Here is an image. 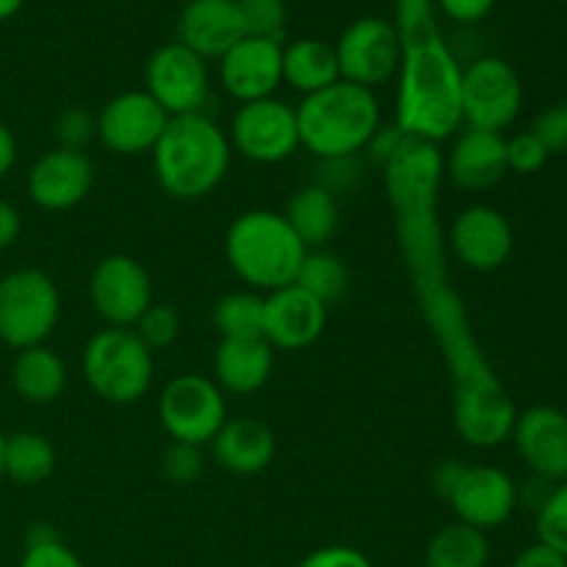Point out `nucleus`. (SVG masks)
<instances>
[{"instance_id": "1", "label": "nucleus", "mask_w": 567, "mask_h": 567, "mask_svg": "<svg viewBox=\"0 0 567 567\" xmlns=\"http://www.w3.org/2000/svg\"><path fill=\"white\" fill-rule=\"evenodd\" d=\"M382 181L421 316L446 360L454 430L471 449L502 446L509 441L518 410L476 341L463 297L449 282L446 236L437 219L441 150L410 136L393 161L382 166Z\"/></svg>"}, {"instance_id": "2", "label": "nucleus", "mask_w": 567, "mask_h": 567, "mask_svg": "<svg viewBox=\"0 0 567 567\" xmlns=\"http://www.w3.org/2000/svg\"><path fill=\"white\" fill-rule=\"evenodd\" d=\"M402 42L396 125L408 136L441 144L463 125V66L443 39L432 0H396Z\"/></svg>"}, {"instance_id": "3", "label": "nucleus", "mask_w": 567, "mask_h": 567, "mask_svg": "<svg viewBox=\"0 0 567 567\" xmlns=\"http://www.w3.org/2000/svg\"><path fill=\"white\" fill-rule=\"evenodd\" d=\"M230 138L205 111L169 116L153 147L158 186L181 203L203 199L219 188L230 169Z\"/></svg>"}, {"instance_id": "4", "label": "nucleus", "mask_w": 567, "mask_h": 567, "mask_svg": "<svg viewBox=\"0 0 567 567\" xmlns=\"http://www.w3.org/2000/svg\"><path fill=\"white\" fill-rule=\"evenodd\" d=\"M299 144L319 161L363 153L382 125V109L374 89L336 81L308 94L297 105Z\"/></svg>"}, {"instance_id": "5", "label": "nucleus", "mask_w": 567, "mask_h": 567, "mask_svg": "<svg viewBox=\"0 0 567 567\" xmlns=\"http://www.w3.org/2000/svg\"><path fill=\"white\" fill-rule=\"evenodd\" d=\"M308 247L277 210L255 208L227 227L225 258L233 275L252 291H280L293 286Z\"/></svg>"}, {"instance_id": "6", "label": "nucleus", "mask_w": 567, "mask_h": 567, "mask_svg": "<svg viewBox=\"0 0 567 567\" xmlns=\"http://www.w3.org/2000/svg\"><path fill=\"white\" fill-rule=\"evenodd\" d=\"M83 380L109 404H136L153 385V352L133 330L105 327L83 347Z\"/></svg>"}, {"instance_id": "7", "label": "nucleus", "mask_w": 567, "mask_h": 567, "mask_svg": "<svg viewBox=\"0 0 567 567\" xmlns=\"http://www.w3.org/2000/svg\"><path fill=\"white\" fill-rule=\"evenodd\" d=\"M437 496H443L460 524L487 532L504 526L518 507V485L496 465H465L446 460L432 474Z\"/></svg>"}, {"instance_id": "8", "label": "nucleus", "mask_w": 567, "mask_h": 567, "mask_svg": "<svg viewBox=\"0 0 567 567\" xmlns=\"http://www.w3.org/2000/svg\"><path fill=\"white\" fill-rule=\"evenodd\" d=\"M61 319V293L50 275L14 269L0 277V341L6 347H42Z\"/></svg>"}, {"instance_id": "9", "label": "nucleus", "mask_w": 567, "mask_h": 567, "mask_svg": "<svg viewBox=\"0 0 567 567\" xmlns=\"http://www.w3.org/2000/svg\"><path fill=\"white\" fill-rule=\"evenodd\" d=\"M158 419L172 441L203 449L227 421L225 393L214 377L181 374L161 391Z\"/></svg>"}, {"instance_id": "10", "label": "nucleus", "mask_w": 567, "mask_h": 567, "mask_svg": "<svg viewBox=\"0 0 567 567\" xmlns=\"http://www.w3.org/2000/svg\"><path fill=\"white\" fill-rule=\"evenodd\" d=\"M524 109V83L498 55H480L463 66V125L504 133Z\"/></svg>"}, {"instance_id": "11", "label": "nucleus", "mask_w": 567, "mask_h": 567, "mask_svg": "<svg viewBox=\"0 0 567 567\" xmlns=\"http://www.w3.org/2000/svg\"><path fill=\"white\" fill-rule=\"evenodd\" d=\"M144 92L169 116L203 114L210 97L208 64L186 44H161L144 66Z\"/></svg>"}, {"instance_id": "12", "label": "nucleus", "mask_w": 567, "mask_h": 567, "mask_svg": "<svg viewBox=\"0 0 567 567\" xmlns=\"http://www.w3.org/2000/svg\"><path fill=\"white\" fill-rule=\"evenodd\" d=\"M341 81L374 89L391 81L402 64L396 25L385 17H360L349 22L336 42Z\"/></svg>"}, {"instance_id": "13", "label": "nucleus", "mask_w": 567, "mask_h": 567, "mask_svg": "<svg viewBox=\"0 0 567 567\" xmlns=\"http://www.w3.org/2000/svg\"><path fill=\"white\" fill-rule=\"evenodd\" d=\"M227 138L230 147L252 164H280L299 147L297 109L277 97L238 105Z\"/></svg>"}, {"instance_id": "14", "label": "nucleus", "mask_w": 567, "mask_h": 567, "mask_svg": "<svg viewBox=\"0 0 567 567\" xmlns=\"http://www.w3.org/2000/svg\"><path fill=\"white\" fill-rule=\"evenodd\" d=\"M89 299L105 324L131 330L153 305V280L144 264L131 255H109L94 266Z\"/></svg>"}, {"instance_id": "15", "label": "nucleus", "mask_w": 567, "mask_h": 567, "mask_svg": "<svg viewBox=\"0 0 567 567\" xmlns=\"http://www.w3.org/2000/svg\"><path fill=\"white\" fill-rule=\"evenodd\" d=\"M446 249L471 271H496L513 258L515 233L507 216L493 205H468L454 216Z\"/></svg>"}, {"instance_id": "16", "label": "nucleus", "mask_w": 567, "mask_h": 567, "mask_svg": "<svg viewBox=\"0 0 567 567\" xmlns=\"http://www.w3.org/2000/svg\"><path fill=\"white\" fill-rule=\"evenodd\" d=\"M97 138L116 155L153 153L169 114L144 89H131L103 105L97 116Z\"/></svg>"}, {"instance_id": "17", "label": "nucleus", "mask_w": 567, "mask_h": 567, "mask_svg": "<svg viewBox=\"0 0 567 567\" xmlns=\"http://www.w3.org/2000/svg\"><path fill=\"white\" fill-rule=\"evenodd\" d=\"M509 441L532 476L559 485L567 480V413L551 404H537L515 415Z\"/></svg>"}, {"instance_id": "18", "label": "nucleus", "mask_w": 567, "mask_h": 567, "mask_svg": "<svg viewBox=\"0 0 567 567\" xmlns=\"http://www.w3.org/2000/svg\"><path fill=\"white\" fill-rule=\"evenodd\" d=\"M94 186V164L83 150L53 147L33 161L28 172V197L37 208L64 214L78 208Z\"/></svg>"}, {"instance_id": "19", "label": "nucleus", "mask_w": 567, "mask_h": 567, "mask_svg": "<svg viewBox=\"0 0 567 567\" xmlns=\"http://www.w3.org/2000/svg\"><path fill=\"white\" fill-rule=\"evenodd\" d=\"M219 81L241 105L275 97L282 83V42L241 37L219 59Z\"/></svg>"}, {"instance_id": "20", "label": "nucleus", "mask_w": 567, "mask_h": 567, "mask_svg": "<svg viewBox=\"0 0 567 567\" xmlns=\"http://www.w3.org/2000/svg\"><path fill=\"white\" fill-rule=\"evenodd\" d=\"M327 327V305L299 286H286L264 297V338L271 349L299 352L313 347Z\"/></svg>"}, {"instance_id": "21", "label": "nucleus", "mask_w": 567, "mask_h": 567, "mask_svg": "<svg viewBox=\"0 0 567 567\" xmlns=\"http://www.w3.org/2000/svg\"><path fill=\"white\" fill-rule=\"evenodd\" d=\"M507 138L504 133L465 127L454 136L452 150L443 158V177L460 192L480 194L498 186L507 175Z\"/></svg>"}, {"instance_id": "22", "label": "nucleus", "mask_w": 567, "mask_h": 567, "mask_svg": "<svg viewBox=\"0 0 567 567\" xmlns=\"http://www.w3.org/2000/svg\"><path fill=\"white\" fill-rule=\"evenodd\" d=\"M244 37L236 0H188L177 20V42L199 59H221Z\"/></svg>"}, {"instance_id": "23", "label": "nucleus", "mask_w": 567, "mask_h": 567, "mask_svg": "<svg viewBox=\"0 0 567 567\" xmlns=\"http://www.w3.org/2000/svg\"><path fill=\"white\" fill-rule=\"evenodd\" d=\"M275 349L266 338H221L214 354V382L221 393L249 396L269 382Z\"/></svg>"}, {"instance_id": "24", "label": "nucleus", "mask_w": 567, "mask_h": 567, "mask_svg": "<svg viewBox=\"0 0 567 567\" xmlns=\"http://www.w3.org/2000/svg\"><path fill=\"white\" fill-rule=\"evenodd\" d=\"M216 463L236 476H255L271 465L277 441L266 424L255 419H227L210 441Z\"/></svg>"}, {"instance_id": "25", "label": "nucleus", "mask_w": 567, "mask_h": 567, "mask_svg": "<svg viewBox=\"0 0 567 567\" xmlns=\"http://www.w3.org/2000/svg\"><path fill=\"white\" fill-rule=\"evenodd\" d=\"M341 81L336 44L324 39H297L282 48V83L302 97Z\"/></svg>"}, {"instance_id": "26", "label": "nucleus", "mask_w": 567, "mask_h": 567, "mask_svg": "<svg viewBox=\"0 0 567 567\" xmlns=\"http://www.w3.org/2000/svg\"><path fill=\"white\" fill-rule=\"evenodd\" d=\"M11 385L17 396L31 404H50L64 393L66 365L50 347H31L17 352L11 363Z\"/></svg>"}, {"instance_id": "27", "label": "nucleus", "mask_w": 567, "mask_h": 567, "mask_svg": "<svg viewBox=\"0 0 567 567\" xmlns=\"http://www.w3.org/2000/svg\"><path fill=\"white\" fill-rule=\"evenodd\" d=\"M286 221L291 225V230L297 233L299 241L305 247L321 249L332 236L338 233L341 225V208H338V199L332 197L327 188L321 186H305L288 203Z\"/></svg>"}, {"instance_id": "28", "label": "nucleus", "mask_w": 567, "mask_h": 567, "mask_svg": "<svg viewBox=\"0 0 567 567\" xmlns=\"http://www.w3.org/2000/svg\"><path fill=\"white\" fill-rule=\"evenodd\" d=\"M491 543L485 532L465 524H449L432 535L424 551V567H487Z\"/></svg>"}, {"instance_id": "29", "label": "nucleus", "mask_w": 567, "mask_h": 567, "mask_svg": "<svg viewBox=\"0 0 567 567\" xmlns=\"http://www.w3.org/2000/svg\"><path fill=\"white\" fill-rule=\"evenodd\" d=\"M55 471V449L39 432H14L6 437L3 476L17 485H42Z\"/></svg>"}, {"instance_id": "30", "label": "nucleus", "mask_w": 567, "mask_h": 567, "mask_svg": "<svg viewBox=\"0 0 567 567\" xmlns=\"http://www.w3.org/2000/svg\"><path fill=\"white\" fill-rule=\"evenodd\" d=\"M293 286H299L330 308L349 291V271L338 255L327 252V249H313V252L308 249Z\"/></svg>"}, {"instance_id": "31", "label": "nucleus", "mask_w": 567, "mask_h": 567, "mask_svg": "<svg viewBox=\"0 0 567 567\" xmlns=\"http://www.w3.org/2000/svg\"><path fill=\"white\" fill-rule=\"evenodd\" d=\"M221 338H264V297L258 291H233L214 308Z\"/></svg>"}, {"instance_id": "32", "label": "nucleus", "mask_w": 567, "mask_h": 567, "mask_svg": "<svg viewBox=\"0 0 567 567\" xmlns=\"http://www.w3.org/2000/svg\"><path fill=\"white\" fill-rule=\"evenodd\" d=\"M20 567H86L70 546L61 543L53 526L37 524L31 526L25 540V554H22Z\"/></svg>"}, {"instance_id": "33", "label": "nucleus", "mask_w": 567, "mask_h": 567, "mask_svg": "<svg viewBox=\"0 0 567 567\" xmlns=\"http://www.w3.org/2000/svg\"><path fill=\"white\" fill-rule=\"evenodd\" d=\"M236 3L238 17H241L244 37L282 42L288 20L286 0H236Z\"/></svg>"}, {"instance_id": "34", "label": "nucleus", "mask_w": 567, "mask_h": 567, "mask_svg": "<svg viewBox=\"0 0 567 567\" xmlns=\"http://www.w3.org/2000/svg\"><path fill=\"white\" fill-rule=\"evenodd\" d=\"M537 540L567 557V480L551 487L546 502L535 509Z\"/></svg>"}, {"instance_id": "35", "label": "nucleus", "mask_w": 567, "mask_h": 567, "mask_svg": "<svg viewBox=\"0 0 567 567\" xmlns=\"http://www.w3.org/2000/svg\"><path fill=\"white\" fill-rule=\"evenodd\" d=\"M133 332L142 338L150 352H158V349L172 347L177 341V336H181V316L169 305L153 302L144 310L142 319L136 321V330Z\"/></svg>"}, {"instance_id": "36", "label": "nucleus", "mask_w": 567, "mask_h": 567, "mask_svg": "<svg viewBox=\"0 0 567 567\" xmlns=\"http://www.w3.org/2000/svg\"><path fill=\"white\" fill-rule=\"evenodd\" d=\"M203 449L192 446V443L172 441L166 446L164 457H161V471H164V476L172 485H192V482H197L203 476Z\"/></svg>"}, {"instance_id": "37", "label": "nucleus", "mask_w": 567, "mask_h": 567, "mask_svg": "<svg viewBox=\"0 0 567 567\" xmlns=\"http://www.w3.org/2000/svg\"><path fill=\"white\" fill-rule=\"evenodd\" d=\"M551 158L548 150L543 147L540 138L532 131L515 133L507 138V169L518 172V175H535L546 166V161Z\"/></svg>"}, {"instance_id": "38", "label": "nucleus", "mask_w": 567, "mask_h": 567, "mask_svg": "<svg viewBox=\"0 0 567 567\" xmlns=\"http://www.w3.org/2000/svg\"><path fill=\"white\" fill-rule=\"evenodd\" d=\"M97 136V120L83 109H66L55 120V138L64 150H83Z\"/></svg>"}, {"instance_id": "39", "label": "nucleus", "mask_w": 567, "mask_h": 567, "mask_svg": "<svg viewBox=\"0 0 567 567\" xmlns=\"http://www.w3.org/2000/svg\"><path fill=\"white\" fill-rule=\"evenodd\" d=\"M360 175H363V169H360L358 155L327 158V161H319V181H316V186L327 188V192L336 197V194L341 192H352V188L358 186Z\"/></svg>"}, {"instance_id": "40", "label": "nucleus", "mask_w": 567, "mask_h": 567, "mask_svg": "<svg viewBox=\"0 0 567 567\" xmlns=\"http://www.w3.org/2000/svg\"><path fill=\"white\" fill-rule=\"evenodd\" d=\"M529 131L540 138L548 155L567 153V105H548L535 116Z\"/></svg>"}, {"instance_id": "41", "label": "nucleus", "mask_w": 567, "mask_h": 567, "mask_svg": "<svg viewBox=\"0 0 567 567\" xmlns=\"http://www.w3.org/2000/svg\"><path fill=\"white\" fill-rule=\"evenodd\" d=\"M299 567H374L363 551L352 546H324L299 563Z\"/></svg>"}, {"instance_id": "42", "label": "nucleus", "mask_w": 567, "mask_h": 567, "mask_svg": "<svg viewBox=\"0 0 567 567\" xmlns=\"http://www.w3.org/2000/svg\"><path fill=\"white\" fill-rule=\"evenodd\" d=\"M408 138L410 136L396 125V122H393V125H380L374 136H371V142L365 144V153H369V158L374 161V164L385 166L388 161H393V155L404 147Z\"/></svg>"}, {"instance_id": "43", "label": "nucleus", "mask_w": 567, "mask_h": 567, "mask_svg": "<svg viewBox=\"0 0 567 567\" xmlns=\"http://www.w3.org/2000/svg\"><path fill=\"white\" fill-rule=\"evenodd\" d=\"M437 11L449 17V20L460 22V25H474L482 22L493 9L496 0H432Z\"/></svg>"}, {"instance_id": "44", "label": "nucleus", "mask_w": 567, "mask_h": 567, "mask_svg": "<svg viewBox=\"0 0 567 567\" xmlns=\"http://www.w3.org/2000/svg\"><path fill=\"white\" fill-rule=\"evenodd\" d=\"M513 567H567V557H563L559 551H554L551 546H546V543H532V546H526L524 551L515 557Z\"/></svg>"}, {"instance_id": "45", "label": "nucleus", "mask_w": 567, "mask_h": 567, "mask_svg": "<svg viewBox=\"0 0 567 567\" xmlns=\"http://www.w3.org/2000/svg\"><path fill=\"white\" fill-rule=\"evenodd\" d=\"M22 230V216L9 199L0 197V249H9L11 244L20 238Z\"/></svg>"}, {"instance_id": "46", "label": "nucleus", "mask_w": 567, "mask_h": 567, "mask_svg": "<svg viewBox=\"0 0 567 567\" xmlns=\"http://www.w3.org/2000/svg\"><path fill=\"white\" fill-rule=\"evenodd\" d=\"M17 164V138L9 131V125L0 122V177H6L11 172V166Z\"/></svg>"}, {"instance_id": "47", "label": "nucleus", "mask_w": 567, "mask_h": 567, "mask_svg": "<svg viewBox=\"0 0 567 567\" xmlns=\"http://www.w3.org/2000/svg\"><path fill=\"white\" fill-rule=\"evenodd\" d=\"M25 6V0H0V22L11 20Z\"/></svg>"}, {"instance_id": "48", "label": "nucleus", "mask_w": 567, "mask_h": 567, "mask_svg": "<svg viewBox=\"0 0 567 567\" xmlns=\"http://www.w3.org/2000/svg\"><path fill=\"white\" fill-rule=\"evenodd\" d=\"M3 454H6V435L0 432V476H3Z\"/></svg>"}, {"instance_id": "49", "label": "nucleus", "mask_w": 567, "mask_h": 567, "mask_svg": "<svg viewBox=\"0 0 567 567\" xmlns=\"http://www.w3.org/2000/svg\"><path fill=\"white\" fill-rule=\"evenodd\" d=\"M557 3H567V0H557Z\"/></svg>"}]
</instances>
